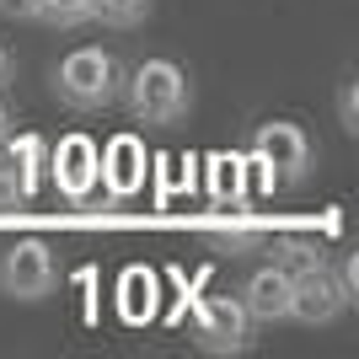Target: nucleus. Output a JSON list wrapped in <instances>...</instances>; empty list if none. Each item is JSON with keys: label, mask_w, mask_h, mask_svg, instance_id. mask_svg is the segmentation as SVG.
Masks as SVG:
<instances>
[{"label": "nucleus", "mask_w": 359, "mask_h": 359, "mask_svg": "<svg viewBox=\"0 0 359 359\" xmlns=\"http://www.w3.org/2000/svg\"><path fill=\"white\" fill-rule=\"evenodd\" d=\"M123 97H129V118L145 123V129H177L188 113H194V81L177 60H140L135 75L123 81Z\"/></svg>", "instance_id": "f257e3e1"}, {"label": "nucleus", "mask_w": 359, "mask_h": 359, "mask_svg": "<svg viewBox=\"0 0 359 359\" xmlns=\"http://www.w3.org/2000/svg\"><path fill=\"white\" fill-rule=\"evenodd\" d=\"M123 91V65L102 43H81L54 65V97L75 113H102Z\"/></svg>", "instance_id": "f03ea898"}, {"label": "nucleus", "mask_w": 359, "mask_h": 359, "mask_svg": "<svg viewBox=\"0 0 359 359\" xmlns=\"http://www.w3.org/2000/svg\"><path fill=\"white\" fill-rule=\"evenodd\" d=\"M252 161L263 166L273 182L295 188V182L311 177V166H316V145H311V135H306L300 123H290V118H269V123H257V135H252Z\"/></svg>", "instance_id": "7ed1b4c3"}, {"label": "nucleus", "mask_w": 359, "mask_h": 359, "mask_svg": "<svg viewBox=\"0 0 359 359\" xmlns=\"http://www.w3.org/2000/svg\"><path fill=\"white\" fill-rule=\"evenodd\" d=\"M60 290V263L48 252V241L38 236H16L6 252H0V295L11 300H48Z\"/></svg>", "instance_id": "20e7f679"}, {"label": "nucleus", "mask_w": 359, "mask_h": 359, "mask_svg": "<svg viewBox=\"0 0 359 359\" xmlns=\"http://www.w3.org/2000/svg\"><path fill=\"white\" fill-rule=\"evenodd\" d=\"M252 316L236 295H204L194 311V344L204 354H247L252 348Z\"/></svg>", "instance_id": "39448f33"}, {"label": "nucleus", "mask_w": 359, "mask_h": 359, "mask_svg": "<svg viewBox=\"0 0 359 359\" xmlns=\"http://www.w3.org/2000/svg\"><path fill=\"white\" fill-rule=\"evenodd\" d=\"M348 311V295L338 285V273L327 263H311V269H295L290 273V322L300 327H327Z\"/></svg>", "instance_id": "423d86ee"}, {"label": "nucleus", "mask_w": 359, "mask_h": 359, "mask_svg": "<svg viewBox=\"0 0 359 359\" xmlns=\"http://www.w3.org/2000/svg\"><path fill=\"white\" fill-rule=\"evenodd\" d=\"M236 300L247 306L252 322H263V327L290 322V269H285V263H263V269H252L247 279H241Z\"/></svg>", "instance_id": "0eeeda50"}, {"label": "nucleus", "mask_w": 359, "mask_h": 359, "mask_svg": "<svg viewBox=\"0 0 359 359\" xmlns=\"http://www.w3.org/2000/svg\"><path fill=\"white\" fill-rule=\"evenodd\" d=\"M198 231L210 241V252H231V257L257 252V247L269 241V225L257 220V215H247V210H215Z\"/></svg>", "instance_id": "6e6552de"}, {"label": "nucleus", "mask_w": 359, "mask_h": 359, "mask_svg": "<svg viewBox=\"0 0 359 359\" xmlns=\"http://www.w3.org/2000/svg\"><path fill=\"white\" fill-rule=\"evenodd\" d=\"M273 263H285V269L295 273V269H311V263H327V257H322V241L316 236L279 231V236H273Z\"/></svg>", "instance_id": "1a4fd4ad"}, {"label": "nucleus", "mask_w": 359, "mask_h": 359, "mask_svg": "<svg viewBox=\"0 0 359 359\" xmlns=\"http://www.w3.org/2000/svg\"><path fill=\"white\" fill-rule=\"evenodd\" d=\"M38 22L54 32H75L91 22V0H38Z\"/></svg>", "instance_id": "9d476101"}, {"label": "nucleus", "mask_w": 359, "mask_h": 359, "mask_svg": "<svg viewBox=\"0 0 359 359\" xmlns=\"http://www.w3.org/2000/svg\"><path fill=\"white\" fill-rule=\"evenodd\" d=\"M150 0H91V22L102 27H145Z\"/></svg>", "instance_id": "9b49d317"}, {"label": "nucleus", "mask_w": 359, "mask_h": 359, "mask_svg": "<svg viewBox=\"0 0 359 359\" xmlns=\"http://www.w3.org/2000/svg\"><path fill=\"white\" fill-rule=\"evenodd\" d=\"M27 194H32L27 172H22V166H0V210H22Z\"/></svg>", "instance_id": "f8f14e48"}, {"label": "nucleus", "mask_w": 359, "mask_h": 359, "mask_svg": "<svg viewBox=\"0 0 359 359\" xmlns=\"http://www.w3.org/2000/svg\"><path fill=\"white\" fill-rule=\"evenodd\" d=\"M338 123H344L348 135H359V81L338 86Z\"/></svg>", "instance_id": "ddd939ff"}, {"label": "nucleus", "mask_w": 359, "mask_h": 359, "mask_svg": "<svg viewBox=\"0 0 359 359\" xmlns=\"http://www.w3.org/2000/svg\"><path fill=\"white\" fill-rule=\"evenodd\" d=\"M332 273H338V285H344L348 306H359V257H354V252H344V257H338V269H332Z\"/></svg>", "instance_id": "4468645a"}, {"label": "nucleus", "mask_w": 359, "mask_h": 359, "mask_svg": "<svg viewBox=\"0 0 359 359\" xmlns=\"http://www.w3.org/2000/svg\"><path fill=\"white\" fill-rule=\"evenodd\" d=\"M0 16H11V22H38V0H0Z\"/></svg>", "instance_id": "2eb2a0df"}, {"label": "nucleus", "mask_w": 359, "mask_h": 359, "mask_svg": "<svg viewBox=\"0 0 359 359\" xmlns=\"http://www.w3.org/2000/svg\"><path fill=\"white\" fill-rule=\"evenodd\" d=\"M11 129H16V113H11V102H6V97H0V145H6V140H11Z\"/></svg>", "instance_id": "dca6fc26"}, {"label": "nucleus", "mask_w": 359, "mask_h": 359, "mask_svg": "<svg viewBox=\"0 0 359 359\" xmlns=\"http://www.w3.org/2000/svg\"><path fill=\"white\" fill-rule=\"evenodd\" d=\"M11 75H16V60H11V48L0 43V86H11Z\"/></svg>", "instance_id": "f3484780"}]
</instances>
